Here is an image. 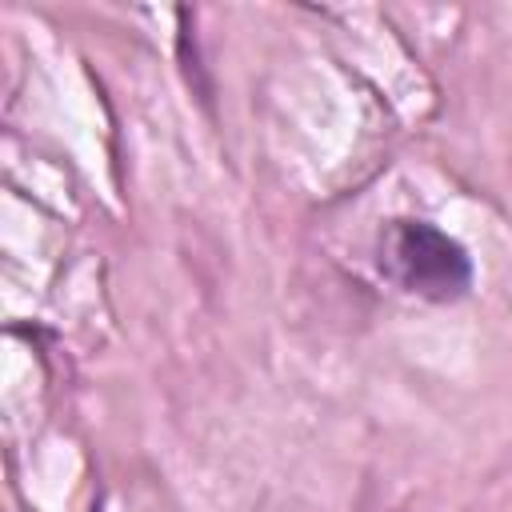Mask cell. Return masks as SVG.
<instances>
[{
  "mask_svg": "<svg viewBox=\"0 0 512 512\" xmlns=\"http://www.w3.org/2000/svg\"><path fill=\"white\" fill-rule=\"evenodd\" d=\"M380 264L404 292L436 304L460 300L472 288V260L464 244L428 220H392L380 240Z\"/></svg>",
  "mask_w": 512,
  "mask_h": 512,
  "instance_id": "obj_1",
  "label": "cell"
}]
</instances>
